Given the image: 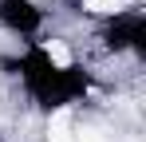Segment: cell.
Returning a JSON list of instances; mask_svg holds the SVG:
<instances>
[{"mask_svg": "<svg viewBox=\"0 0 146 142\" xmlns=\"http://www.w3.org/2000/svg\"><path fill=\"white\" fill-rule=\"evenodd\" d=\"M130 0H83L87 12H115V8H126Z\"/></svg>", "mask_w": 146, "mask_h": 142, "instance_id": "3957f363", "label": "cell"}, {"mask_svg": "<svg viewBox=\"0 0 146 142\" xmlns=\"http://www.w3.org/2000/svg\"><path fill=\"white\" fill-rule=\"evenodd\" d=\"M44 51H48V59L55 67H67V63H71V51H67V44H59V40H48Z\"/></svg>", "mask_w": 146, "mask_h": 142, "instance_id": "7a4b0ae2", "label": "cell"}, {"mask_svg": "<svg viewBox=\"0 0 146 142\" xmlns=\"http://www.w3.org/2000/svg\"><path fill=\"white\" fill-rule=\"evenodd\" d=\"M48 142H71V115H67V111H55V115H51Z\"/></svg>", "mask_w": 146, "mask_h": 142, "instance_id": "6da1fadb", "label": "cell"}, {"mask_svg": "<svg viewBox=\"0 0 146 142\" xmlns=\"http://www.w3.org/2000/svg\"><path fill=\"white\" fill-rule=\"evenodd\" d=\"M79 142H103V134H99V130H83V134H79Z\"/></svg>", "mask_w": 146, "mask_h": 142, "instance_id": "277c9868", "label": "cell"}]
</instances>
